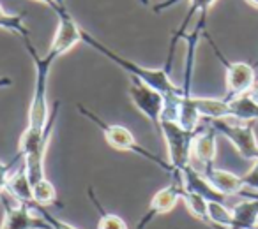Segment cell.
Masks as SVG:
<instances>
[{"mask_svg": "<svg viewBox=\"0 0 258 229\" xmlns=\"http://www.w3.org/2000/svg\"><path fill=\"white\" fill-rule=\"evenodd\" d=\"M82 43H87L89 46H92L94 50L99 51L101 55H104L108 60H111L113 64H117L120 69H124V71L129 74V78L138 79V81H142L144 85L154 88L156 92L163 93V95L166 97V111H168L170 107L175 104V100L184 93V88L177 86L175 83L172 81V78H170V72L166 71L165 67H161V69L144 67V65L137 64V62H133V60H129V58L120 57L118 53L111 51L108 46H104L101 41H97L94 36H90L89 32H85V30L82 32Z\"/></svg>", "mask_w": 258, "mask_h": 229, "instance_id": "obj_1", "label": "cell"}, {"mask_svg": "<svg viewBox=\"0 0 258 229\" xmlns=\"http://www.w3.org/2000/svg\"><path fill=\"white\" fill-rule=\"evenodd\" d=\"M200 131V129H198ZM198 131H186L184 127L179 126V122L173 119L163 117L159 134L163 136L168 152V164L172 168V175L177 176L184 168L191 164V148H193L195 136Z\"/></svg>", "mask_w": 258, "mask_h": 229, "instance_id": "obj_2", "label": "cell"}, {"mask_svg": "<svg viewBox=\"0 0 258 229\" xmlns=\"http://www.w3.org/2000/svg\"><path fill=\"white\" fill-rule=\"evenodd\" d=\"M78 109H80V113H82L83 117H87L89 120H92V122L96 124V126L99 127L101 131H103L104 140H106V143L110 145L111 148H115V150H118V152H133V154L142 155V157H145V159H149V161L156 162V164L161 166L165 171L172 173V168H170L168 164H165V162H163L161 159L158 157V155L151 154L147 148H144L140 143H138L137 138L133 136V133H131L127 127L118 126V124L104 122L103 119H99L96 113H92L90 109L83 107L82 104H78Z\"/></svg>", "mask_w": 258, "mask_h": 229, "instance_id": "obj_3", "label": "cell"}, {"mask_svg": "<svg viewBox=\"0 0 258 229\" xmlns=\"http://www.w3.org/2000/svg\"><path fill=\"white\" fill-rule=\"evenodd\" d=\"M209 126L218 134H223L230 143L235 147L240 157L247 161H258V141L254 136L253 124L239 122L233 119H221V120H209Z\"/></svg>", "mask_w": 258, "mask_h": 229, "instance_id": "obj_4", "label": "cell"}, {"mask_svg": "<svg viewBox=\"0 0 258 229\" xmlns=\"http://www.w3.org/2000/svg\"><path fill=\"white\" fill-rule=\"evenodd\" d=\"M127 95L131 99V102L135 104V107L144 114L145 119L152 124V127L159 133L161 120L166 113V97L135 78H129Z\"/></svg>", "mask_w": 258, "mask_h": 229, "instance_id": "obj_5", "label": "cell"}, {"mask_svg": "<svg viewBox=\"0 0 258 229\" xmlns=\"http://www.w3.org/2000/svg\"><path fill=\"white\" fill-rule=\"evenodd\" d=\"M0 204L4 206V222L0 229H51V225L37 213L36 208L18 201L8 190H4L0 196Z\"/></svg>", "mask_w": 258, "mask_h": 229, "instance_id": "obj_6", "label": "cell"}, {"mask_svg": "<svg viewBox=\"0 0 258 229\" xmlns=\"http://www.w3.org/2000/svg\"><path fill=\"white\" fill-rule=\"evenodd\" d=\"M53 13L58 20V25H57L53 41H51L46 55H50L53 60H57L58 57L66 55L68 51H71L78 43H82L83 29L76 23V20L73 18V15L69 13V9L66 8V4L60 6V8Z\"/></svg>", "mask_w": 258, "mask_h": 229, "instance_id": "obj_7", "label": "cell"}, {"mask_svg": "<svg viewBox=\"0 0 258 229\" xmlns=\"http://www.w3.org/2000/svg\"><path fill=\"white\" fill-rule=\"evenodd\" d=\"M214 50L226 71V92H228L226 99L249 93L253 86L256 85V71L253 65L246 64V62H228L216 46Z\"/></svg>", "mask_w": 258, "mask_h": 229, "instance_id": "obj_8", "label": "cell"}, {"mask_svg": "<svg viewBox=\"0 0 258 229\" xmlns=\"http://www.w3.org/2000/svg\"><path fill=\"white\" fill-rule=\"evenodd\" d=\"M173 2H177V0H166V2H163V4L156 6L154 11L156 13H161L163 9H166L168 6H172ZM216 0H189V9H187L186 16H184L182 23H180L179 29L173 32L172 36V43H170V55H168V60H166V65L165 69L170 72V69H172V58H173V51H175V46L177 43H179L182 37H186L187 34V29H189L191 22L195 20V16L200 15V22H205L207 23V15H209V9L212 8V4H214Z\"/></svg>", "mask_w": 258, "mask_h": 229, "instance_id": "obj_9", "label": "cell"}, {"mask_svg": "<svg viewBox=\"0 0 258 229\" xmlns=\"http://www.w3.org/2000/svg\"><path fill=\"white\" fill-rule=\"evenodd\" d=\"M180 199H182V182H180L179 176H175L168 187H165V189L158 190L154 194V197L149 203V213L144 217L142 225L138 229H142L145 224H149V220L152 217H156V215H165L168 211H172Z\"/></svg>", "mask_w": 258, "mask_h": 229, "instance_id": "obj_10", "label": "cell"}, {"mask_svg": "<svg viewBox=\"0 0 258 229\" xmlns=\"http://www.w3.org/2000/svg\"><path fill=\"white\" fill-rule=\"evenodd\" d=\"M204 176L209 180L212 187L218 190L221 196H239L246 190V185L242 182V176L235 175L226 169L216 168L214 164L204 168Z\"/></svg>", "mask_w": 258, "mask_h": 229, "instance_id": "obj_11", "label": "cell"}, {"mask_svg": "<svg viewBox=\"0 0 258 229\" xmlns=\"http://www.w3.org/2000/svg\"><path fill=\"white\" fill-rule=\"evenodd\" d=\"M216 154H218V133L211 126H207L205 129L200 127L198 134L195 136L191 157L200 162L204 168H207V166L214 164Z\"/></svg>", "mask_w": 258, "mask_h": 229, "instance_id": "obj_12", "label": "cell"}, {"mask_svg": "<svg viewBox=\"0 0 258 229\" xmlns=\"http://www.w3.org/2000/svg\"><path fill=\"white\" fill-rule=\"evenodd\" d=\"M232 229H256L258 227V199L246 197L232 206Z\"/></svg>", "mask_w": 258, "mask_h": 229, "instance_id": "obj_13", "label": "cell"}, {"mask_svg": "<svg viewBox=\"0 0 258 229\" xmlns=\"http://www.w3.org/2000/svg\"><path fill=\"white\" fill-rule=\"evenodd\" d=\"M226 100L230 106V119L249 124L258 120V102L251 97V93H244Z\"/></svg>", "mask_w": 258, "mask_h": 229, "instance_id": "obj_14", "label": "cell"}, {"mask_svg": "<svg viewBox=\"0 0 258 229\" xmlns=\"http://www.w3.org/2000/svg\"><path fill=\"white\" fill-rule=\"evenodd\" d=\"M6 190L22 203H34L32 199V183L25 173V168H20L13 175H9Z\"/></svg>", "mask_w": 258, "mask_h": 229, "instance_id": "obj_15", "label": "cell"}, {"mask_svg": "<svg viewBox=\"0 0 258 229\" xmlns=\"http://www.w3.org/2000/svg\"><path fill=\"white\" fill-rule=\"evenodd\" d=\"M209 224H214L221 229H232L233 211L221 201H209Z\"/></svg>", "mask_w": 258, "mask_h": 229, "instance_id": "obj_16", "label": "cell"}, {"mask_svg": "<svg viewBox=\"0 0 258 229\" xmlns=\"http://www.w3.org/2000/svg\"><path fill=\"white\" fill-rule=\"evenodd\" d=\"M182 201L193 217L200 218L202 222L209 224V201L205 197L198 196L195 192H189V190H186L182 187Z\"/></svg>", "mask_w": 258, "mask_h": 229, "instance_id": "obj_17", "label": "cell"}, {"mask_svg": "<svg viewBox=\"0 0 258 229\" xmlns=\"http://www.w3.org/2000/svg\"><path fill=\"white\" fill-rule=\"evenodd\" d=\"M32 199L37 206H50L57 201V189L48 178H43L41 182L32 185Z\"/></svg>", "mask_w": 258, "mask_h": 229, "instance_id": "obj_18", "label": "cell"}, {"mask_svg": "<svg viewBox=\"0 0 258 229\" xmlns=\"http://www.w3.org/2000/svg\"><path fill=\"white\" fill-rule=\"evenodd\" d=\"M97 229H129L125 220L115 213H103L97 222Z\"/></svg>", "mask_w": 258, "mask_h": 229, "instance_id": "obj_19", "label": "cell"}, {"mask_svg": "<svg viewBox=\"0 0 258 229\" xmlns=\"http://www.w3.org/2000/svg\"><path fill=\"white\" fill-rule=\"evenodd\" d=\"M36 211L48 222V224L51 225V229H78V227H75L73 224H69V222L60 220V218L55 217L53 213H50V211L46 210V206H36Z\"/></svg>", "mask_w": 258, "mask_h": 229, "instance_id": "obj_20", "label": "cell"}, {"mask_svg": "<svg viewBox=\"0 0 258 229\" xmlns=\"http://www.w3.org/2000/svg\"><path fill=\"white\" fill-rule=\"evenodd\" d=\"M242 182H244V185H246V190L258 192V161H254L253 168L242 176Z\"/></svg>", "mask_w": 258, "mask_h": 229, "instance_id": "obj_21", "label": "cell"}, {"mask_svg": "<svg viewBox=\"0 0 258 229\" xmlns=\"http://www.w3.org/2000/svg\"><path fill=\"white\" fill-rule=\"evenodd\" d=\"M36 2L46 6V8L51 9V11H57L60 6H64V0H36Z\"/></svg>", "mask_w": 258, "mask_h": 229, "instance_id": "obj_22", "label": "cell"}, {"mask_svg": "<svg viewBox=\"0 0 258 229\" xmlns=\"http://www.w3.org/2000/svg\"><path fill=\"white\" fill-rule=\"evenodd\" d=\"M13 79L11 78H0V88H6V86H11Z\"/></svg>", "mask_w": 258, "mask_h": 229, "instance_id": "obj_23", "label": "cell"}, {"mask_svg": "<svg viewBox=\"0 0 258 229\" xmlns=\"http://www.w3.org/2000/svg\"><path fill=\"white\" fill-rule=\"evenodd\" d=\"M249 93H251V97H253V99H254V100H256V102H258V83H256V85L253 86V90H251Z\"/></svg>", "mask_w": 258, "mask_h": 229, "instance_id": "obj_24", "label": "cell"}, {"mask_svg": "<svg viewBox=\"0 0 258 229\" xmlns=\"http://www.w3.org/2000/svg\"><path fill=\"white\" fill-rule=\"evenodd\" d=\"M240 196H246V197H256L258 199V192H251V190H244Z\"/></svg>", "mask_w": 258, "mask_h": 229, "instance_id": "obj_25", "label": "cell"}, {"mask_svg": "<svg viewBox=\"0 0 258 229\" xmlns=\"http://www.w3.org/2000/svg\"><path fill=\"white\" fill-rule=\"evenodd\" d=\"M8 16H9V13H6L4 6L0 4V18H8Z\"/></svg>", "mask_w": 258, "mask_h": 229, "instance_id": "obj_26", "label": "cell"}, {"mask_svg": "<svg viewBox=\"0 0 258 229\" xmlns=\"http://www.w3.org/2000/svg\"><path fill=\"white\" fill-rule=\"evenodd\" d=\"M246 2H247L249 6H253V8H256V9H258V0H246Z\"/></svg>", "mask_w": 258, "mask_h": 229, "instance_id": "obj_27", "label": "cell"}, {"mask_svg": "<svg viewBox=\"0 0 258 229\" xmlns=\"http://www.w3.org/2000/svg\"><path fill=\"white\" fill-rule=\"evenodd\" d=\"M138 2H140L142 6H145V8H149V6H151V0H138Z\"/></svg>", "mask_w": 258, "mask_h": 229, "instance_id": "obj_28", "label": "cell"}]
</instances>
